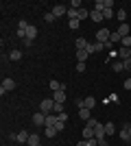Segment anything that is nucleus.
Listing matches in <instances>:
<instances>
[{"mask_svg": "<svg viewBox=\"0 0 131 146\" xmlns=\"http://www.w3.org/2000/svg\"><path fill=\"white\" fill-rule=\"evenodd\" d=\"M53 109H55V100H53V98H44L42 103H39V111H42V113H46V116H48V113H53Z\"/></svg>", "mask_w": 131, "mask_h": 146, "instance_id": "obj_1", "label": "nucleus"}, {"mask_svg": "<svg viewBox=\"0 0 131 146\" xmlns=\"http://www.w3.org/2000/svg\"><path fill=\"white\" fill-rule=\"evenodd\" d=\"M109 37H112V33H109V29H98L96 31V42H100V44H109Z\"/></svg>", "mask_w": 131, "mask_h": 146, "instance_id": "obj_2", "label": "nucleus"}, {"mask_svg": "<svg viewBox=\"0 0 131 146\" xmlns=\"http://www.w3.org/2000/svg\"><path fill=\"white\" fill-rule=\"evenodd\" d=\"M15 90V81L9 79V76H5V81H2V87H0V94H5V92H13Z\"/></svg>", "mask_w": 131, "mask_h": 146, "instance_id": "obj_3", "label": "nucleus"}, {"mask_svg": "<svg viewBox=\"0 0 131 146\" xmlns=\"http://www.w3.org/2000/svg\"><path fill=\"white\" fill-rule=\"evenodd\" d=\"M33 124L35 127H46V113H42V111L33 113Z\"/></svg>", "mask_w": 131, "mask_h": 146, "instance_id": "obj_4", "label": "nucleus"}, {"mask_svg": "<svg viewBox=\"0 0 131 146\" xmlns=\"http://www.w3.org/2000/svg\"><path fill=\"white\" fill-rule=\"evenodd\" d=\"M35 37H37V26L29 24V26H26V37H24V39H26V42H33Z\"/></svg>", "mask_w": 131, "mask_h": 146, "instance_id": "obj_5", "label": "nucleus"}, {"mask_svg": "<svg viewBox=\"0 0 131 146\" xmlns=\"http://www.w3.org/2000/svg\"><path fill=\"white\" fill-rule=\"evenodd\" d=\"M94 137H96V140H103V137H107V131H105V124H96V127H94Z\"/></svg>", "mask_w": 131, "mask_h": 146, "instance_id": "obj_6", "label": "nucleus"}, {"mask_svg": "<svg viewBox=\"0 0 131 146\" xmlns=\"http://www.w3.org/2000/svg\"><path fill=\"white\" fill-rule=\"evenodd\" d=\"M66 13H68V7H63V5L53 7V15H55V18H61V15H66Z\"/></svg>", "mask_w": 131, "mask_h": 146, "instance_id": "obj_7", "label": "nucleus"}, {"mask_svg": "<svg viewBox=\"0 0 131 146\" xmlns=\"http://www.w3.org/2000/svg\"><path fill=\"white\" fill-rule=\"evenodd\" d=\"M103 48H105V44L94 42V44H90V46H87V52H90V55H94V52H100Z\"/></svg>", "mask_w": 131, "mask_h": 146, "instance_id": "obj_8", "label": "nucleus"}, {"mask_svg": "<svg viewBox=\"0 0 131 146\" xmlns=\"http://www.w3.org/2000/svg\"><path fill=\"white\" fill-rule=\"evenodd\" d=\"M120 37H127V35H131V26L129 24H118V31H116Z\"/></svg>", "mask_w": 131, "mask_h": 146, "instance_id": "obj_9", "label": "nucleus"}, {"mask_svg": "<svg viewBox=\"0 0 131 146\" xmlns=\"http://www.w3.org/2000/svg\"><path fill=\"white\" fill-rule=\"evenodd\" d=\"M53 100H55V103H66V90H59V92H55V94H53Z\"/></svg>", "mask_w": 131, "mask_h": 146, "instance_id": "obj_10", "label": "nucleus"}, {"mask_svg": "<svg viewBox=\"0 0 131 146\" xmlns=\"http://www.w3.org/2000/svg\"><path fill=\"white\" fill-rule=\"evenodd\" d=\"M87 46H90V42H87V39H83V37H79V39L74 42V48H76V50H87Z\"/></svg>", "mask_w": 131, "mask_h": 146, "instance_id": "obj_11", "label": "nucleus"}, {"mask_svg": "<svg viewBox=\"0 0 131 146\" xmlns=\"http://www.w3.org/2000/svg\"><path fill=\"white\" fill-rule=\"evenodd\" d=\"M74 57H76V61H79V63H85V59L90 57V52H87V50H76Z\"/></svg>", "mask_w": 131, "mask_h": 146, "instance_id": "obj_12", "label": "nucleus"}, {"mask_svg": "<svg viewBox=\"0 0 131 146\" xmlns=\"http://www.w3.org/2000/svg\"><path fill=\"white\" fill-rule=\"evenodd\" d=\"M79 116H81V120H90V118H92V109H87V107H81V109H79Z\"/></svg>", "mask_w": 131, "mask_h": 146, "instance_id": "obj_13", "label": "nucleus"}, {"mask_svg": "<svg viewBox=\"0 0 131 146\" xmlns=\"http://www.w3.org/2000/svg\"><path fill=\"white\" fill-rule=\"evenodd\" d=\"M7 59H11V61H20V59H22V50L13 48L11 52H9V57H7Z\"/></svg>", "mask_w": 131, "mask_h": 146, "instance_id": "obj_14", "label": "nucleus"}, {"mask_svg": "<svg viewBox=\"0 0 131 146\" xmlns=\"http://www.w3.org/2000/svg\"><path fill=\"white\" fill-rule=\"evenodd\" d=\"M57 122H59V118H57L55 113H48V116H46V127H55Z\"/></svg>", "mask_w": 131, "mask_h": 146, "instance_id": "obj_15", "label": "nucleus"}, {"mask_svg": "<svg viewBox=\"0 0 131 146\" xmlns=\"http://www.w3.org/2000/svg\"><path fill=\"white\" fill-rule=\"evenodd\" d=\"M90 18H92L94 22H103V20H105V18H103V13H100V11H94V9L90 11Z\"/></svg>", "mask_w": 131, "mask_h": 146, "instance_id": "obj_16", "label": "nucleus"}, {"mask_svg": "<svg viewBox=\"0 0 131 146\" xmlns=\"http://www.w3.org/2000/svg\"><path fill=\"white\" fill-rule=\"evenodd\" d=\"M29 137H31V133H26L24 129L18 133V142H22V144H26V142H29Z\"/></svg>", "mask_w": 131, "mask_h": 146, "instance_id": "obj_17", "label": "nucleus"}, {"mask_svg": "<svg viewBox=\"0 0 131 146\" xmlns=\"http://www.w3.org/2000/svg\"><path fill=\"white\" fill-rule=\"evenodd\" d=\"M118 55H120V59H122V61H125V59H131V48H125V46H122Z\"/></svg>", "mask_w": 131, "mask_h": 146, "instance_id": "obj_18", "label": "nucleus"}, {"mask_svg": "<svg viewBox=\"0 0 131 146\" xmlns=\"http://www.w3.org/2000/svg\"><path fill=\"white\" fill-rule=\"evenodd\" d=\"M94 105H96V100H94L92 96L83 98V107H87V109H94Z\"/></svg>", "mask_w": 131, "mask_h": 146, "instance_id": "obj_19", "label": "nucleus"}, {"mask_svg": "<svg viewBox=\"0 0 131 146\" xmlns=\"http://www.w3.org/2000/svg\"><path fill=\"white\" fill-rule=\"evenodd\" d=\"M44 133H46V137H55L59 131H57L55 127H44Z\"/></svg>", "mask_w": 131, "mask_h": 146, "instance_id": "obj_20", "label": "nucleus"}, {"mask_svg": "<svg viewBox=\"0 0 131 146\" xmlns=\"http://www.w3.org/2000/svg\"><path fill=\"white\" fill-rule=\"evenodd\" d=\"M48 85H50V90H53V92H59V90H63V83H59V81H55V79L50 81Z\"/></svg>", "mask_w": 131, "mask_h": 146, "instance_id": "obj_21", "label": "nucleus"}, {"mask_svg": "<svg viewBox=\"0 0 131 146\" xmlns=\"http://www.w3.org/2000/svg\"><path fill=\"white\" fill-rule=\"evenodd\" d=\"M85 18H90V11H87V9H79V11H76V20H85Z\"/></svg>", "mask_w": 131, "mask_h": 146, "instance_id": "obj_22", "label": "nucleus"}, {"mask_svg": "<svg viewBox=\"0 0 131 146\" xmlns=\"http://www.w3.org/2000/svg\"><path fill=\"white\" fill-rule=\"evenodd\" d=\"M112 70H114V72H122V70H125V63H122V61H114Z\"/></svg>", "mask_w": 131, "mask_h": 146, "instance_id": "obj_23", "label": "nucleus"}, {"mask_svg": "<svg viewBox=\"0 0 131 146\" xmlns=\"http://www.w3.org/2000/svg\"><path fill=\"white\" fill-rule=\"evenodd\" d=\"M105 131H107V135H109V137L116 133V127H114V122H105Z\"/></svg>", "mask_w": 131, "mask_h": 146, "instance_id": "obj_24", "label": "nucleus"}, {"mask_svg": "<svg viewBox=\"0 0 131 146\" xmlns=\"http://www.w3.org/2000/svg\"><path fill=\"white\" fill-rule=\"evenodd\" d=\"M120 140H125V142H131V137H129V131H127V127L125 129H120Z\"/></svg>", "mask_w": 131, "mask_h": 146, "instance_id": "obj_25", "label": "nucleus"}, {"mask_svg": "<svg viewBox=\"0 0 131 146\" xmlns=\"http://www.w3.org/2000/svg\"><path fill=\"white\" fill-rule=\"evenodd\" d=\"M26 144H29V146H39V137L31 133V137H29V142H26Z\"/></svg>", "mask_w": 131, "mask_h": 146, "instance_id": "obj_26", "label": "nucleus"}, {"mask_svg": "<svg viewBox=\"0 0 131 146\" xmlns=\"http://www.w3.org/2000/svg\"><path fill=\"white\" fill-rule=\"evenodd\" d=\"M68 26H70L72 31H76L79 26H81V20H70V22H68Z\"/></svg>", "mask_w": 131, "mask_h": 146, "instance_id": "obj_27", "label": "nucleus"}, {"mask_svg": "<svg viewBox=\"0 0 131 146\" xmlns=\"http://www.w3.org/2000/svg\"><path fill=\"white\" fill-rule=\"evenodd\" d=\"M116 18H118L120 22H125V18H127V11H125V9H118V11H116Z\"/></svg>", "mask_w": 131, "mask_h": 146, "instance_id": "obj_28", "label": "nucleus"}, {"mask_svg": "<svg viewBox=\"0 0 131 146\" xmlns=\"http://www.w3.org/2000/svg\"><path fill=\"white\" fill-rule=\"evenodd\" d=\"M114 15H116V13H114V9H105V11H103V18H105V20H112Z\"/></svg>", "mask_w": 131, "mask_h": 146, "instance_id": "obj_29", "label": "nucleus"}, {"mask_svg": "<svg viewBox=\"0 0 131 146\" xmlns=\"http://www.w3.org/2000/svg\"><path fill=\"white\" fill-rule=\"evenodd\" d=\"M120 44H122V46H125V48H131V35L122 37V39H120Z\"/></svg>", "mask_w": 131, "mask_h": 146, "instance_id": "obj_30", "label": "nucleus"}, {"mask_svg": "<svg viewBox=\"0 0 131 146\" xmlns=\"http://www.w3.org/2000/svg\"><path fill=\"white\" fill-rule=\"evenodd\" d=\"M53 113H55V116H57V113H63V105H61V103H55V109H53Z\"/></svg>", "mask_w": 131, "mask_h": 146, "instance_id": "obj_31", "label": "nucleus"}, {"mask_svg": "<svg viewBox=\"0 0 131 146\" xmlns=\"http://www.w3.org/2000/svg\"><path fill=\"white\" fill-rule=\"evenodd\" d=\"M44 20H46V22H55V15H53V11H48V13H44Z\"/></svg>", "mask_w": 131, "mask_h": 146, "instance_id": "obj_32", "label": "nucleus"}, {"mask_svg": "<svg viewBox=\"0 0 131 146\" xmlns=\"http://www.w3.org/2000/svg\"><path fill=\"white\" fill-rule=\"evenodd\" d=\"M122 37L118 35V33H112V37H109V44H114V42H120Z\"/></svg>", "mask_w": 131, "mask_h": 146, "instance_id": "obj_33", "label": "nucleus"}, {"mask_svg": "<svg viewBox=\"0 0 131 146\" xmlns=\"http://www.w3.org/2000/svg\"><path fill=\"white\" fill-rule=\"evenodd\" d=\"M70 7H72V9H81V0H72Z\"/></svg>", "mask_w": 131, "mask_h": 146, "instance_id": "obj_34", "label": "nucleus"}, {"mask_svg": "<svg viewBox=\"0 0 131 146\" xmlns=\"http://www.w3.org/2000/svg\"><path fill=\"white\" fill-rule=\"evenodd\" d=\"M57 118H59V122H66L68 120V113H66V111H63V113H57Z\"/></svg>", "mask_w": 131, "mask_h": 146, "instance_id": "obj_35", "label": "nucleus"}, {"mask_svg": "<svg viewBox=\"0 0 131 146\" xmlns=\"http://www.w3.org/2000/svg\"><path fill=\"white\" fill-rule=\"evenodd\" d=\"M122 63H125V70H127V72H131V59H125Z\"/></svg>", "mask_w": 131, "mask_h": 146, "instance_id": "obj_36", "label": "nucleus"}, {"mask_svg": "<svg viewBox=\"0 0 131 146\" xmlns=\"http://www.w3.org/2000/svg\"><path fill=\"white\" fill-rule=\"evenodd\" d=\"M55 129H57V131H63V129H66V122H57Z\"/></svg>", "mask_w": 131, "mask_h": 146, "instance_id": "obj_37", "label": "nucleus"}, {"mask_svg": "<svg viewBox=\"0 0 131 146\" xmlns=\"http://www.w3.org/2000/svg\"><path fill=\"white\" fill-rule=\"evenodd\" d=\"M76 72H85V63H76Z\"/></svg>", "mask_w": 131, "mask_h": 146, "instance_id": "obj_38", "label": "nucleus"}, {"mask_svg": "<svg viewBox=\"0 0 131 146\" xmlns=\"http://www.w3.org/2000/svg\"><path fill=\"white\" fill-rule=\"evenodd\" d=\"M125 90H131V76H129V79H125Z\"/></svg>", "mask_w": 131, "mask_h": 146, "instance_id": "obj_39", "label": "nucleus"}, {"mask_svg": "<svg viewBox=\"0 0 131 146\" xmlns=\"http://www.w3.org/2000/svg\"><path fill=\"white\" fill-rule=\"evenodd\" d=\"M98 146H109V144H107V137H103V140H98Z\"/></svg>", "mask_w": 131, "mask_h": 146, "instance_id": "obj_40", "label": "nucleus"}, {"mask_svg": "<svg viewBox=\"0 0 131 146\" xmlns=\"http://www.w3.org/2000/svg\"><path fill=\"white\" fill-rule=\"evenodd\" d=\"M76 146H90V142H87V140H81V142H79Z\"/></svg>", "mask_w": 131, "mask_h": 146, "instance_id": "obj_41", "label": "nucleus"}, {"mask_svg": "<svg viewBox=\"0 0 131 146\" xmlns=\"http://www.w3.org/2000/svg\"><path fill=\"white\" fill-rule=\"evenodd\" d=\"M127 131H129V137H131V124H127Z\"/></svg>", "mask_w": 131, "mask_h": 146, "instance_id": "obj_42", "label": "nucleus"}, {"mask_svg": "<svg viewBox=\"0 0 131 146\" xmlns=\"http://www.w3.org/2000/svg\"><path fill=\"white\" fill-rule=\"evenodd\" d=\"M39 146H42V144H39Z\"/></svg>", "mask_w": 131, "mask_h": 146, "instance_id": "obj_43", "label": "nucleus"}]
</instances>
